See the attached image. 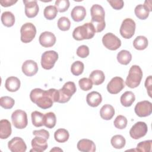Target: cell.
Listing matches in <instances>:
<instances>
[{
  "label": "cell",
  "instance_id": "obj_1",
  "mask_svg": "<svg viewBox=\"0 0 152 152\" xmlns=\"http://www.w3.org/2000/svg\"><path fill=\"white\" fill-rule=\"evenodd\" d=\"M31 101L36 103L37 106L43 109H47L51 107L53 102L50 97L48 90L36 88L32 90L30 94Z\"/></svg>",
  "mask_w": 152,
  "mask_h": 152
},
{
  "label": "cell",
  "instance_id": "obj_2",
  "mask_svg": "<svg viewBox=\"0 0 152 152\" xmlns=\"http://www.w3.org/2000/svg\"><path fill=\"white\" fill-rule=\"evenodd\" d=\"M95 33L93 25L91 23H86L83 26H78L74 30L72 37L77 40L90 39L94 37Z\"/></svg>",
  "mask_w": 152,
  "mask_h": 152
},
{
  "label": "cell",
  "instance_id": "obj_3",
  "mask_svg": "<svg viewBox=\"0 0 152 152\" xmlns=\"http://www.w3.org/2000/svg\"><path fill=\"white\" fill-rule=\"evenodd\" d=\"M142 71L138 65H132L129 71L125 84L129 88H134L138 87L142 78Z\"/></svg>",
  "mask_w": 152,
  "mask_h": 152
},
{
  "label": "cell",
  "instance_id": "obj_4",
  "mask_svg": "<svg viewBox=\"0 0 152 152\" xmlns=\"http://www.w3.org/2000/svg\"><path fill=\"white\" fill-rule=\"evenodd\" d=\"M77 90L75 84L72 81H68L64 84L62 88L58 90V103L68 102Z\"/></svg>",
  "mask_w": 152,
  "mask_h": 152
},
{
  "label": "cell",
  "instance_id": "obj_5",
  "mask_svg": "<svg viewBox=\"0 0 152 152\" xmlns=\"http://www.w3.org/2000/svg\"><path fill=\"white\" fill-rule=\"evenodd\" d=\"M20 33L21 42L25 43H29L33 40L36 36V27L31 23H26L21 26Z\"/></svg>",
  "mask_w": 152,
  "mask_h": 152
},
{
  "label": "cell",
  "instance_id": "obj_6",
  "mask_svg": "<svg viewBox=\"0 0 152 152\" xmlns=\"http://www.w3.org/2000/svg\"><path fill=\"white\" fill-rule=\"evenodd\" d=\"M135 23L132 19L129 18L124 19L119 30L121 35L125 39L131 38L135 33Z\"/></svg>",
  "mask_w": 152,
  "mask_h": 152
},
{
  "label": "cell",
  "instance_id": "obj_7",
  "mask_svg": "<svg viewBox=\"0 0 152 152\" xmlns=\"http://www.w3.org/2000/svg\"><path fill=\"white\" fill-rule=\"evenodd\" d=\"M11 120L14 126L17 129L25 128L28 124L27 115L25 111L16 110L11 115Z\"/></svg>",
  "mask_w": 152,
  "mask_h": 152
},
{
  "label": "cell",
  "instance_id": "obj_8",
  "mask_svg": "<svg viewBox=\"0 0 152 152\" xmlns=\"http://www.w3.org/2000/svg\"><path fill=\"white\" fill-rule=\"evenodd\" d=\"M58 59V54L54 50L45 51L42 55L41 65L45 69H52Z\"/></svg>",
  "mask_w": 152,
  "mask_h": 152
},
{
  "label": "cell",
  "instance_id": "obj_9",
  "mask_svg": "<svg viewBox=\"0 0 152 152\" xmlns=\"http://www.w3.org/2000/svg\"><path fill=\"white\" fill-rule=\"evenodd\" d=\"M102 43L105 48L111 50H116L121 46V40L112 33H107L103 36Z\"/></svg>",
  "mask_w": 152,
  "mask_h": 152
},
{
  "label": "cell",
  "instance_id": "obj_10",
  "mask_svg": "<svg viewBox=\"0 0 152 152\" xmlns=\"http://www.w3.org/2000/svg\"><path fill=\"white\" fill-rule=\"evenodd\" d=\"M148 127L147 124L144 122H136L131 128L129 135L131 138L138 140L145 136L147 132Z\"/></svg>",
  "mask_w": 152,
  "mask_h": 152
},
{
  "label": "cell",
  "instance_id": "obj_11",
  "mask_svg": "<svg viewBox=\"0 0 152 152\" xmlns=\"http://www.w3.org/2000/svg\"><path fill=\"white\" fill-rule=\"evenodd\" d=\"M134 110L139 117L148 116L152 112V103L148 100L138 102L135 106Z\"/></svg>",
  "mask_w": 152,
  "mask_h": 152
},
{
  "label": "cell",
  "instance_id": "obj_12",
  "mask_svg": "<svg viewBox=\"0 0 152 152\" xmlns=\"http://www.w3.org/2000/svg\"><path fill=\"white\" fill-rule=\"evenodd\" d=\"M124 87V80L120 77H115L107 84V90L110 94H116L119 93Z\"/></svg>",
  "mask_w": 152,
  "mask_h": 152
},
{
  "label": "cell",
  "instance_id": "obj_13",
  "mask_svg": "<svg viewBox=\"0 0 152 152\" xmlns=\"http://www.w3.org/2000/svg\"><path fill=\"white\" fill-rule=\"evenodd\" d=\"M8 147L12 152H25L27 149V145L24 140L18 137L11 140L8 143Z\"/></svg>",
  "mask_w": 152,
  "mask_h": 152
},
{
  "label": "cell",
  "instance_id": "obj_14",
  "mask_svg": "<svg viewBox=\"0 0 152 152\" xmlns=\"http://www.w3.org/2000/svg\"><path fill=\"white\" fill-rule=\"evenodd\" d=\"M39 43L44 48L53 46L56 43V37L53 33L50 31H44L39 36Z\"/></svg>",
  "mask_w": 152,
  "mask_h": 152
},
{
  "label": "cell",
  "instance_id": "obj_15",
  "mask_svg": "<svg viewBox=\"0 0 152 152\" xmlns=\"http://www.w3.org/2000/svg\"><path fill=\"white\" fill-rule=\"evenodd\" d=\"M25 5V14L28 18L36 17L39 10L37 1H23Z\"/></svg>",
  "mask_w": 152,
  "mask_h": 152
},
{
  "label": "cell",
  "instance_id": "obj_16",
  "mask_svg": "<svg viewBox=\"0 0 152 152\" xmlns=\"http://www.w3.org/2000/svg\"><path fill=\"white\" fill-rule=\"evenodd\" d=\"M32 149L30 151L42 152L45 151L48 147L47 139L41 136H36L31 140Z\"/></svg>",
  "mask_w": 152,
  "mask_h": 152
},
{
  "label": "cell",
  "instance_id": "obj_17",
  "mask_svg": "<svg viewBox=\"0 0 152 152\" xmlns=\"http://www.w3.org/2000/svg\"><path fill=\"white\" fill-rule=\"evenodd\" d=\"M23 72L28 77H31L35 75L38 71V66L37 63L33 60H26L22 65Z\"/></svg>",
  "mask_w": 152,
  "mask_h": 152
},
{
  "label": "cell",
  "instance_id": "obj_18",
  "mask_svg": "<svg viewBox=\"0 0 152 152\" xmlns=\"http://www.w3.org/2000/svg\"><path fill=\"white\" fill-rule=\"evenodd\" d=\"M77 148L81 151L94 152L96 151V145L90 140L81 139L77 143Z\"/></svg>",
  "mask_w": 152,
  "mask_h": 152
},
{
  "label": "cell",
  "instance_id": "obj_19",
  "mask_svg": "<svg viewBox=\"0 0 152 152\" xmlns=\"http://www.w3.org/2000/svg\"><path fill=\"white\" fill-rule=\"evenodd\" d=\"M86 15V10L83 6H75L71 12L72 19L76 22L83 21Z\"/></svg>",
  "mask_w": 152,
  "mask_h": 152
},
{
  "label": "cell",
  "instance_id": "obj_20",
  "mask_svg": "<svg viewBox=\"0 0 152 152\" xmlns=\"http://www.w3.org/2000/svg\"><path fill=\"white\" fill-rule=\"evenodd\" d=\"M11 125L7 119H2L0 121V138L1 139H7L11 134Z\"/></svg>",
  "mask_w": 152,
  "mask_h": 152
},
{
  "label": "cell",
  "instance_id": "obj_21",
  "mask_svg": "<svg viewBox=\"0 0 152 152\" xmlns=\"http://www.w3.org/2000/svg\"><path fill=\"white\" fill-rule=\"evenodd\" d=\"M86 101L89 106L94 107H97L101 103L102 97L99 92L93 91L87 95Z\"/></svg>",
  "mask_w": 152,
  "mask_h": 152
},
{
  "label": "cell",
  "instance_id": "obj_22",
  "mask_svg": "<svg viewBox=\"0 0 152 152\" xmlns=\"http://www.w3.org/2000/svg\"><path fill=\"white\" fill-rule=\"evenodd\" d=\"M21 83L20 80L16 77H10L7 78L5 83L6 89L11 92L17 91L20 87Z\"/></svg>",
  "mask_w": 152,
  "mask_h": 152
},
{
  "label": "cell",
  "instance_id": "obj_23",
  "mask_svg": "<svg viewBox=\"0 0 152 152\" xmlns=\"http://www.w3.org/2000/svg\"><path fill=\"white\" fill-rule=\"evenodd\" d=\"M115 115V109L113 107L109 104L103 105L100 110L101 118L104 120L111 119Z\"/></svg>",
  "mask_w": 152,
  "mask_h": 152
},
{
  "label": "cell",
  "instance_id": "obj_24",
  "mask_svg": "<svg viewBox=\"0 0 152 152\" xmlns=\"http://www.w3.org/2000/svg\"><path fill=\"white\" fill-rule=\"evenodd\" d=\"M89 78L94 85H100L102 84L105 79L104 72L101 70H94L91 72Z\"/></svg>",
  "mask_w": 152,
  "mask_h": 152
},
{
  "label": "cell",
  "instance_id": "obj_25",
  "mask_svg": "<svg viewBox=\"0 0 152 152\" xmlns=\"http://www.w3.org/2000/svg\"><path fill=\"white\" fill-rule=\"evenodd\" d=\"M121 103L125 107H129L134 102L135 97L134 94L131 91H125L121 96Z\"/></svg>",
  "mask_w": 152,
  "mask_h": 152
},
{
  "label": "cell",
  "instance_id": "obj_26",
  "mask_svg": "<svg viewBox=\"0 0 152 152\" xmlns=\"http://www.w3.org/2000/svg\"><path fill=\"white\" fill-rule=\"evenodd\" d=\"M91 23L93 25L96 33L102 31L106 27L104 17H91Z\"/></svg>",
  "mask_w": 152,
  "mask_h": 152
},
{
  "label": "cell",
  "instance_id": "obj_27",
  "mask_svg": "<svg viewBox=\"0 0 152 152\" xmlns=\"http://www.w3.org/2000/svg\"><path fill=\"white\" fill-rule=\"evenodd\" d=\"M1 21L4 26L10 27L15 23V16L10 11H5L1 15Z\"/></svg>",
  "mask_w": 152,
  "mask_h": 152
},
{
  "label": "cell",
  "instance_id": "obj_28",
  "mask_svg": "<svg viewBox=\"0 0 152 152\" xmlns=\"http://www.w3.org/2000/svg\"><path fill=\"white\" fill-rule=\"evenodd\" d=\"M134 12L138 18L140 20H145L148 17L150 11L144 5L139 4L135 7Z\"/></svg>",
  "mask_w": 152,
  "mask_h": 152
},
{
  "label": "cell",
  "instance_id": "obj_29",
  "mask_svg": "<svg viewBox=\"0 0 152 152\" xmlns=\"http://www.w3.org/2000/svg\"><path fill=\"white\" fill-rule=\"evenodd\" d=\"M69 137L68 131L64 128H59L57 129L54 133L55 140L60 143H63L68 141Z\"/></svg>",
  "mask_w": 152,
  "mask_h": 152
},
{
  "label": "cell",
  "instance_id": "obj_30",
  "mask_svg": "<svg viewBox=\"0 0 152 152\" xmlns=\"http://www.w3.org/2000/svg\"><path fill=\"white\" fill-rule=\"evenodd\" d=\"M132 59L131 53L126 50H122L117 55V60L121 64L128 65Z\"/></svg>",
  "mask_w": 152,
  "mask_h": 152
},
{
  "label": "cell",
  "instance_id": "obj_31",
  "mask_svg": "<svg viewBox=\"0 0 152 152\" xmlns=\"http://www.w3.org/2000/svg\"><path fill=\"white\" fill-rule=\"evenodd\" d=\"M148 42L147 39L144 36H137L133 41V46L135 49L141 50L147 48Z\"/></svg>",
  "mask_w": 152,
  "mask_h": 152
},
{
  "label": "cell",
  "instance_id": "obj_32",
  "mask_svg": "<svg viewBox=\"0 0 152 152\" xmlns=\"http://www.w3.org/2000/svg\"><path fill=\"white\" fill-rule=\"evenodd\" d=\"M44 116L45 115L40 112H33L31 114L33 125L36 127H40L44 125Z\"/></svg>",
  "mask_w": 152,
  "mask_h": 152
},
{
  "label": "cell",
  "instance_id": "obj_33",
  "mask_svg": "<svg viewBox=\"0 0 152 152\" xmlns=\"http://www.w3.org/2000/svg\"><path fill=\"white\" fill-rule=\"evenodd\" d=\"M56 122V115L53 112H49L45 114L44 116V125L48 128H53Z\"/></svg>",
  "mask_w": 152,
  "mask_h": 152
},
{
  "label": "cell",
  "instance_id": "obj_34",
  "mask_svg": "<svg viewBox=\"0 0 152 152\" xmlns=\"http://www.w3.org/2000/svg\"><path fill=\"white\" fill-rule=\"evenodd\" d=\"M110 142L112 145L116 149L122 148L126 143L125 138L121 135H115L111 138Z\"/></svg>",
  "mask_w": 152,
  "mask_h": 152
},
{
  "label": "cell",
  "instance_id": "obj_35",
  "mask_svg": "<svg viewBox=\"0 0 152 152\" xmlns=\"http://www.w3.org/2000/svg\"><path fill=\"white\" fill-rule=\"evenodd\" d=\"M57 12H58V10L55 7V6L49 5L46 7L44 9L43 15L46 19L49 20H51L54 19L56 17L57 15Z\"/></svg>",
  "mask_w": 152,
  "mask_h": 152
},
{
  "label": "cell",
  "instance_id": "obj_36",
  "mask_svg": "<svg viewBox=\"0 0 152 152\" xmlns=\"http://www.w3.org/2000/svg\"><path fill=\"white\" fill-rule=\"evenodd\" d=\"M84 68V64L80 61H77L74 62L71 66V71L72 74L74 75L78 76L81 75Z\"/></svg>",
  "mask_w": 152,
  "mask_h": 152
},
{
  "label": "cell",
  "instance_id": "obj_37",
  "mask_svg": "<svg viewBox=\"0 0 152 152\" xmlns=\"http://www.w3.org/2000/svg\"><path fill=\"white\" fill-rule=\"evenodd\" d=\"M14 100L9 96H3L0 98V105L5 109H11L14 105Z\"/></svg>",
  "mask_w": 152,
  "mask_h": 152
},
{
  "label": "cell",
  "instance_id": "obj_38",
  "mask_svg": "<svg viewBox=\"0 0 152 152\" xmlns=\"http://www.w3.org/2000/svg\"><path fill=\"white\" fill-rule=\"evenodd\" d=\"M71 22L68 18L66 17H61L58 21V27L62 31H67L69 29Z\"/></svg>",
  "mask_w": 152,
  "mask_h": 152
},
{
  "label": "cell",
  "instance_id": "obj_39",
  "mask_svg": "<svg viewBox=\"0 0 152 152\" xmlns=\"http://www.w3.org/2000/svg\"><path fill=\"white\" fill-rule=\"evenodd\" d=\"M90 13L91 17L97 16L104 17L105 15V12L103 8L99 4H94L91 7Z\"/></svg>",
  "mask_w": 152,
  "mask_h": 152
},
{
  "label": "cell",
  "instance_id": "obj_40",
  "mask_svg": "<svg viewBox=\"0 0 152 152\" xmlns=\"http://www.w3.org/2000/svg\"><path fill=\"white\" fill-rule=\"evenodd\" d=\"M127 119L123 115H118L115 118L113 124L114 126L119 129H122L126 128L127 125Z\"/></svg>",
  "mask_w": 152,
  "mask_h": 152
},
{
  "label": "cell",
  "instance_id": "obj_41",
  "mask_svg": "<svg viewBox=\"0 0 152 152\" xmlns=\"http://www.w3.org/2000/svg\"><path fill=\"white\" fill-rule=\"evenodd\" d=\"M152 141L146 140L139 142L137 145V150L141 152H150L151 148Z\"/></svg>",
  "mask_w": 152,
  "mask_h": 152
},
{
  "label": "cell",
  "instance_id": "obj_42",
  "mask_svg": "<svg viewBox=\"0 0 152 152\" xmlns=\"http://www.w3.org/2000/svg\"><path fill=\"white\" fill-rule=\"evenodd\" d=\"M55 5L58 11L64 12L68 10L69 7L70 3L68 0H56Z\"/></svg>",
  "mask_w": 152,
  "mask_h": 152
},
{
  "label": "cell",
  "instance_id": "obj_43",
  "mask_svg": "<svg viewBox=\"0 0 152 152\" xmlns=\"http://www.w3.org/2000/svg\"><path fill=\"white\" fill-rule=\"evenodd\" d=\"M78 84L80 88L83 91H88L92 88L93 83L90 78H82L79 81Z\"/></svg>",
  "mask_w": 152,
  "mask_h": 152
},
{
  "label": "cell",
  "instance_id": "obj_44",
  "mask_svg": "<svg viewBox=\"0 0 152 152\" xmlns=\"http://www.w3.org/2000/svg\"><path fill=\"white\" fill-rule=\"evenodd\" d=\"M77 55L81 58H85L89 55V48L86 45L80 46L77 49Z\"/></svg>",
  "mask_w": 152,
  "mask_h": 152
},
{
  "label": "cell",
  "instance_id": "obj_45",
  "mask_svg": "<svg viewBox=\"0 0 152 152\" xmlns=\"http://www.w3.org/2000/svg\"><path fill=\"white\" fill-rule=\"evenodd\" d=\"M107 2L109 3L113 8L117 10L122 9L124 5V2L122 0H107Z\"/></svg>",
  "mask_w": 152,
  "mask_h": 152
},
{
  "label": "cell",
  "instance_id": "obj_46",
  "mask_svg": "<svg viewBox=\"0 0 152 152\" xmlns=\"http://www.w3.org/2000/svg\"><path fill=\"white\" fill-rule=\"evenodd\" d=\"M33 134L35 136H41L46 139L48 140L49 138V133L46 129H40V130H34L33 132Z\"/></svg>",
  "mask_w": 152,
  "mask_h": 152
},
{
  "label": "cell",
  "instance_id": "obj_47",
  "mask_svg": "<svg viewBox=\"0 0 152 152\" xmlns=\"http://www.w3.org/2000/svg\"><path fill=\"white\" fill-rule=\"evenodd\" d=\"M152 78H151V75H149L145 80V87L147 88V93L148 96L151 97V88H152Z\"/></svg>",
  "mask_w": 152,
  "mask_h": 152
},
{
  "label": "cell",
  "instance_id": "obj_48",
  "mask_svg": "<svg viewBox=\"0 0 152 152\" xmlns=\"http://www.w3.org/2000/svg\"><path fill=\"white\" fill-rule=\"evenodd\" d=\"M17 2V0H1L0 1V4L2 7H8L10 6H11L15 4Z\"/></svg>",
  "mask_w": 152,
  "mask_h": 152
},
{
  "label": "cell",
  "instance_id": "obj_49",
  "mask_svg": "<svg viewBox=\"0 0 152 152\" xmlns=\"http://www.w3.org/2000/svg\"><path fill=\"white\" fill-rule=\"evenodd\" d=\"M144 5L148 9L149 11H152V7H151V1L149 0V1H145L144 2Z\"/></svg>",
  "mask_w": 152,
  "mask_h": 152
},
{
  "label": "cell",
  "instance_id": "obj_50",
  "mask_svg": "<svg viewBox=\"0 0 152 152\" xmlns=\"http://www.w3.org/2000/svg\"><path fill=\"white\" fill-rule=\"evenodd\" d=\"M62 151V150L61 149V148H58V147H54L53 148H52V149L50 150V151Z\"/></svg>",
  "mask_w": 152,
  "mask_h": 152
}]
</instances>
